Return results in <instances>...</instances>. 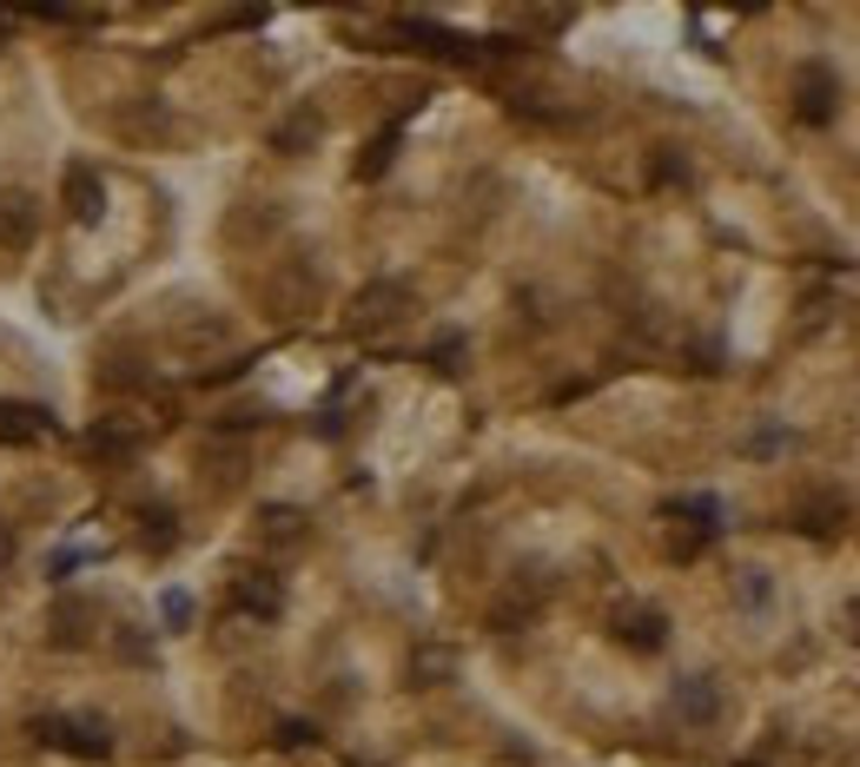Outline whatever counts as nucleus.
<instances>
[{
  "label": "nucleus",
  "mask_w": 860,
  "mask_h": 767,
  "mask_svg": "<svg viewBox=\"0 0 860 767\" xmlns=\"http://www.w3.org/2000/svg\"><path fill=\"white\" fill-rule=\"evenodd\" d=\"M397 318H410V285H397V279L365 285V292L352 298V311H344V324H352L358 337H371V331H384V324H397Z\"/></svg>",
  "instance_id": "obj_1"
},
{
  "label": "nucleus",
  "mask_w": 860,
  "mask_h": 767,
  "mask_svg": "<svg viewBox=\"0 0 860 767\" xmlns=\"http://www.w3.org/2000/svg\"><path fill=\"white\" fill-rule=\"evenodd\" d=\"M834 113H840V79L821 60H801L795 66V120L801 126H827Z\"/></svg>",
  "instance_id": "obj_2"
},
{
  "label": "nucleus",
  "mask_w": 860,
  "mask_h": 767,
  "mask_svg": "<svg viewBox=\"0 0 860 767\" xmlns=\"http://www.w3.org/2000/svg\"><path fill=\"white\" fill-rule=\"evenodd\" d=\"M40 734L60 747V754H79V760H107L113 754V734H107V721H94V715H66V721H40Z\"/></svg>",
  "instance_id": "obj_3"
},
{
  "label": "nucleus",
  "mask_w": 860,
  "mask_h": 767,
  "mask_svg": "<svg viewBox=\"0 0 860 767\" xmlns=\"http://www.w3.org/2000/svg\"><path fill=\"white\" fill-rule=\"evenodd\" d=\"M610 629H616V642L636 648V655H655V648L668 642V616L649 609V603H623V609L610 616Z\"/></svg>",
  "instance_id": "obj_4"
},
{
  "label": "nucleus",
  "mask_w": 860,
  "mask_h": 767,
  "mask_svg": "<svg viewBox=\"0 0 860 767\" xmlns=\"http://www.w3.org/2000/svg\"><path fill=\"white\" fill-rule=\"evenodd\" d=\"M232 609H238V616H251V622H272V616L285 609V589H279V576H266V569H245V576H232Z\"/></svg>",
  "instance_id": "obj_5"
},
{
  "label": "nucleus",
  "mask_w": 860,
  "mask_h": 767,
  "mask_svg": "<svg viewBox=\"0 0 860 767\" xmlns=\"http://www.w3.org/2000/svg\"><path fill=\"white\" fill-rule=\"evenodd\" d=\"M266 305H272V318H305V311L318 305V272H311V265H285V272L266 285Z\"/></svg>",
  "instance_id": "obj_6"
},
{
  "label": "nucleus",
  "mask_w": 860,
  "mask_h": 767,
  "mask_svg": "<svg viewBox=\"0 0 860 767\" xmlns=\"http://www.w3.org/2000/svg\"><path fill=\"white\" fill-rule=\"evenodd\" d=\"M40 238V212L27 193H0V251H27Z\"/></svg>",
  "instance_id": "obj_7"
},
{
  "label": "nucleus",
  "mask_w": 860,
  "mask_h": 767,
  "mask_svg": "<svg viewBox=\"0 0 860 767\" xmlns=\"http://www.w3.org/2000/svg\"><path fill=\"white\" fill-rule=\"evenodd\" d=\"M801 536H834L840 523H847V496H834V490H814V496H801L795 503V517H788Z\"/></svg>",
  "instance_id": "obj_8"
},
{
  "label": "nucleus",
  "mask_w": 860,
  "mask_h": 767,
  "mask_svg": "<svg viewBox=\"0 0 860 767\" xmlns=\"http://www.w3.org/2000/svg\"><path fill=\"white\" fill-rule=\"evenodd\" d=\"M675 715H681L688 728H709V721L722 715L715 681H709V675H688V681H675Z\"/></svg>",
  "instance_id": "obj_9"
},
{
  "label": "nucleus",
  "mask_w": 860,
  "mask_h": 767,
  "mask_svg": "<svg viewBox=\"0 0 860 767\" xmlns=\"http://www.w3.org/2000/svg\"><path fill=\"white\" fill-rule=\"evenodd\" d=\"M66 212H73L79 225H94V219L107 212V180L94 173V165H73V173H66Z\"/></svg>",
  "instance_id": "obj_10"
},
{
  "label": "nucleus",
  "mask_w": 860,
  "mask_h": 767,
  "mask_svg": "<svg viewBox=\"0 0 860 767\" xmlns=\"http://www.w3.org/2000/svg\"><path fill=\"white\" fill-rule=\"evenodd\" d=\"M537 609H543V595L516 582V589H503L496 603H490V629H496V635H509V629H530V622H537Z\"/></svg>",
  "instance_id": "obj_11"
},
{
  "label": "nucleus",
  "mask_w": 860,
  "mask_h": 767,
  "mask_svg": "<svg viewBox=\"0 0 860 767\" xmlns=\"http://www.w3.org/2000/svg\"><path fill=\"white\" fill-rule=\"evenodd\" d=\"M40 437H47V417L34 404L0 397V444H40Z\"/></svg>",
  "instance_id": "obj_12"
},
{
  "label": "nucleus",
  "mask_w": 860,
  "mask_h": 767,
  "mask_svg": "<svg viewBox=\"0 0 860 767\" xmlns=\"http://www.w3.org/2000/svg\"><path fill=\"white\" fill-rule=\"evenodd\" d=\"M318 133H324V120L305 107V113H292V120L272 133V146H279V152H305V146H318Z\"/></svg>",
  "instance_id": "obj_13"
},
{
  "label": "nucleus",
  "mask_w": 860,
  "mask_h": 767,
  "mask_svg": "<svg viewBox=\"0 0 860 767\" xmlns=\"http://www.w3.org/2000/svg\"><path fill=\"white\" fill-rule=\"evenodd\" d=\"M79 450H86V457H100V463H120V457H133V437L113 431V423H100V431H86V437H79Z\"/></svg>",
  "instance_id": "obj_14"
},
{
  "label": "nucleus",
  "mask_w": 860,
  "mask_h": 767,
  "mask_svg": "<svg viewBox=\"0 0 860 767\" xmlns=\"http://www.w3.org/2000/svg\"><path fill=\"white\" fill-rule=\"evenodd\" d=\"M86 622H94V609H86V603H79V609H73V603H60V609H53V642H60V648L86 642V635H94Z\"/></svg>",
  "instance_id": "obj_15"
},
{
  "label": "nucleus",
  "mask_w": 860,
  "mask_h": 767,
  "mask_svg": "<svg viewBox=\"0 0 860 767\" xmlns=\"http://www.w3.org/2000/svg\"><path fill=\"white\" fill-rule=\"evenodd\" d=\"M212 345H225V324H219V318H193V324H180V351H212Z\"/></svg>",
  "instance_id": "obj_16"
},
{
  "label": "nucleus",
  "mask_w": 860,
  "mask_h": 767,
  "mask_svg": "<svg viewBox=\"0 0 860 767\" xmlns=\"http://www.w3.org/2000/svg\"><path fill=\"white\" fill-rule=\"evenodd\" d=\"M709 536H715V530H681V523H675V530H668V536H662V549H668V556H675V562H696V556H702V543H709Z\"/></svg>",
  "instance_id": "obj_17"
},
{
  "label": "nucleus",
  "mask_w": 860,
  "mask_h": 767,
  "mask_svg": "<svg viewBox=\"0 0 860 767\" xmlns=\"http://www.w3.org/2000/svg\"><path fill=\"white\" fill-rule=\"evenodd\" d=\"M159 616H165V629H186V622H193V595H186V589H165V595H159Z\"/></svg>",
  "instance_id": "obj_18"
},
{
  "label": "nucleus",
  "mask_w": 860,
  "mask_h": 767,
  "mask_svg": "<svg viewBox=\"0 0 860 767\" xmlns=\"http://www.w3.org/2000/svg\"><path fill=\"white\" fill-rule=\"evenodd\" d=\"M391 152H397V133H378V139H371V152L358 159V173H365V180H378L384 165H391Z\"/></svg>",
  "instance_id": "obj_19"
},
{
  "label": "nucleus",
  "mask_w": 860,
  "mask_h": 767,
  "mask_svg": "<svg viewBox=\"0 0 860 767\" xmlns=\"http://www.w3.org/2000/svg\"><path fill=\"white\" fill-rule=\"evenodd\" d=\"M146 549H172V509H146Z\"/></svg>",
  "instance_id": "obj_20"
},
{
  "label": "nucleus",
  "mask_w": 860,
  "mask_h": 767,
  "mask_svg": "<svg viewBox=\"0 0 860 767\" xmlns=\"http://www.w3.org/2000/svg\"><path fill=\"white\" fill-rule=\"evenodd\" d=\"M266 536H279V543H285V536H298V509L272 503V509H266Z\"/></svg>",
  "instance_id": "obj_21"
},
{
  "label": "nucleus",
  "mask_w": 860,
  "mask_h": 767,
  "mask_svg": "<svg viewBox=\"0 0 860 767\" xmlns=\"http://www.w3.org/2000/svg\"><path fill=\"white\" fill-rule=\"evenodd\" d=\"M438 675H451V655L444 648H423L417 655V681H438Z\"/></svg>",
  "instance_id": "obj_22"
},
{
  "label": "nucleus",
  "mask_w": 860,
  "mask_h": 767,
  "mask_svg": "<svg viewBox=\"0 0 860 767\" xmlns=\"http://www.w3.org/2000/svg\"><path fill=\"white\" fill-rule=\"evenodd\" d=\"M457 358H464V345H457V337H444V345H430V371H457Z\"/></svg>",
  "instance_id": "obj_23"
},
{
  "label": "nucleus",
  "mask_w": 860,
  "mask_h": 767,
  "mask_svg": "<svg viewBox=\"0 0 860 767\" xmlns=\"http://www.w3.org/2000/svg\"><path fill=\"white\" fill-rule=\"evenodd\" d=\"M14 549H21V543H14V530H8V523H0V576H8V569H14Z\"/></svg>",
  "instance_id": "obj_24"
},
{
  "label": "nucleus",
  "mask_w": 860,
  "mask_h": 767,
  "mask_svg": "<svg viewBox=\"0 0 860 767\" xmlns=\"http://www.w3.org/2000/svg\"><path fill=\"white\" fill-rule=\"evenodd\" d=\"M279 741H285V747H305V741H311V728H305V721H285V728H279Z\"/></svg>",
  "instance_id": "obj_25"
},
{
  "label": "nucleus",
  "mask_w": 860,
  "mask_h": 767,
  "mask_svg": "<svg viewBox=\"0 0 860 767\" xmlns=\"http://www.w3.org/2000/svg\"><path fill=\"white\" fill-rule=\"evenodd\" d=\"M853 642H860V609H853Z\"/></svg>",
  "instance_id": "obj_26"
},
{
  "label": "nucleus",
  "mask_w": 860,
  "mask_h": 767,
  "mask_svg": "<svg viewBox=\"0 0 860 767\" xmlns=\"http://www.w3.org/2000/svg\"><path fill=\"white\" fill-rule=\"evenodd\" d=\"M847 767H860V747H853V754H847Z\"/></svg>",
  "instance_id": "obj_27"
}]
</instances>
